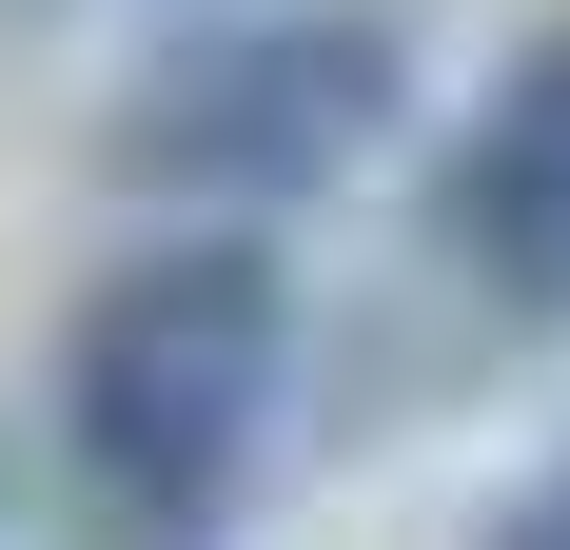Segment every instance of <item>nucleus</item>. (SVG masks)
<instances>
[{"instance_id": "nucleus-1", "label": "nucleus", "mask_w": 570, "mask_h": 550, "mask_svg": "<svg viewBox=\"0 0 570 550\" xmlns=\"http://www.w3.org/2000/svg\"><path fill=\"white\" fill-rule=\"evenodd\" d=\"M295 393V275L276 236H138V256L79 295L59 334V472L118 511V531H217L276 452Z\"/></svg>"}, {"instance_id": "nucleus-3", "label": "nucleus", "mask_w": 570, "mask_h": 550, "mask_svg": "<svg viewBox=\"0 0 570 550\" xmlns=\"http://www.w3.org/2000/svg\"><path fill=\"white\" fill-rule=\"evenodd\" d=\"M453 256L512 295V315H570V40L512 59V99L472 118L453 158Z\"/></svg>"}, {"instance_id": "nucleus-2", "label": "nucleus", "mask_w": 570, "mask_h": 550, "mask_svg": "<svg viewBox=\"0 0 570 550\" xmlns=\"http://www.w3.org/2000/svg\"><path fill=\"white\" fill-rule=\"evenodd\" d=\"M394 118H413L394 20H354V0H256V20H197V40H158L118 79L99 158L138 177V197H197L217 236H256V217H295V197H335Z\"/></svg>"}, {"instance_id": "nucleus-4", "label": "nucleus", "mask_w": 570, "mask_h": 550, "mask_svg": "<svg viewBox=\"0 0 570 550\" xmlns=\"http://www.w3.org/2000/svg\"><path fill=\"white\" fill-rule=\"evenodd\" d=\"M472 550H570V452H551V472H531V492L492 511V531H472Z\"/></svg>"}]
</instances>
